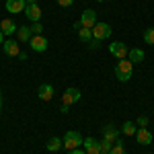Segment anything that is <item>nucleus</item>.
I'll use <instances>...</instances> for the list:
<instances>
[{
	"instance_id": "obj_1",
	"label": "nucleus",
	"mask_w": 154,
	"mask_h": 154,
	"mask_svg": "<svg viewBox=\"0 0 154 154\" xmlns=\"http://www.w3.org/2000/svg\"><path fill=\"white\" fill-rule=\"evenodd\" d=\"M131 72H134V64H131L128 58L117 62V66H115V76H117L119 82H128L131 78Z\"/></svg>"
},
{
	"instance_id": "obj_2",
	"label": "nucleus",
	"mask_w": 154,
	"mask_h": 154,
	"mask_svg": "<svg viewBox=\"0 0 154 154\" xmlns=\"http://www.w3.org/2000/svg\"><path fill=\"white\" fill-rule=\"evenodd\" d=\"M84 140H82V136L78 134V131H66V136H64V148L66 150H76L80 144H82Z\"/></svg>"
},
{
	"instance_id": "obj_3",
	"label": "nucleus",
	"mask_w": 154,
	"mask_h": 154,
	"mask_svg": "<svg viewBox=\"0 0 154 154\" xmlns=\"http://www.w3.org/2000/svg\"><path fill=\"white\" fill-rule=\"evenodd\" d=\"M111 27L107 23H97L95 27H93V39H97V41H103V39H107V37H111Z\"/></svg>"
},
{
	"instance_id": "obj_4",
	"label": "nucleus",
	"mask_w": 154,
	"mask_h": 154,
	"mask_svg": "<svg viewBox=\"0 0 154 154\" xmlns=\"http://www.w3.org/2000/svg\"><path fill=\"white\" fill-rule=\"evenodd\" d=\"M80 97H82V93H80L78 88H66L64 95H62V105L70 107V105H74V103H78Z\"/></svg>"
},
{
	"instance_id": "obj_5",
	"label": "nucleus",
	"mask_w": 154,
	"mask_h": 154,
	"mask_svg": "<svg viewBox=\"0 0 154 154\" xmlns=\"http://www.w3.org/2000/svg\"><path fill=\"white\" fill-rule=\"evenodd\" d=\"M109 51H111L117 60H125V58H128V54H130L128 45H125V43H121V41H113V43L109 45Z\"/></svg>"
},
{
	"instance_id": "obj_6",
	"label": "nucleus",
	"mask_w": 154,
	"mask_h": 154,
	"mask_svg": "<svg viewBox=\"0 0 154 154\" xmlns=\"http://www.w3.org/2000/svg\"><path fill=\"white\" fill-rule=\"evenodd\" d=\"M80 25H82L84 29H93L97 25V11L86 8V11L82 12V17H80Z\"/></svg>"
},
{
	"instance_id": "obj_7",
	"label": "nucleus",
	"mask_w": 154,
	"mask_h": 154,
	"mask_svg": "<svg viewBox=\"0 0 154 154\" xmlns=\"http://www.w3.org/2000/svg\"><path fill=\"white\" fill-rule=\"evenodd\" d=\"M29 45H31V49H33V51L43 54V51L48 49L49 43H48V39H45L43 35H33V37H31V41H29Z\"/></svg>"
},
{
	"instance_id": "obj_8",
	"label": "nucleus",
	"mask_w": 154,
	"mask_h": 154,
	"mask_svg": "<svg viewBox=\"0 0 154 154\" xmlns=\"http://www.w3.org/2000/svg\"><path fill=\"white\" fill-rule=\"evenodd\" d=\"M25 17H27L31 23H39V21H41V8H39V4H27Z\"/></svg>"
},
{
	"instance_id": "obj_9",
	"label": "nucleus",
	"mask_w": 154,
	"mask_h": 154,
	"mask_svg": "<svg viewBox=\"0 0 154 154\" xmlns=\"http://www.w3.org/2000/svg\"><path fill=\"white\" fill-rule=\"evenodd\" d=\"M2 49H4V54H6V56H11V58H19V56H21L19 43H17L14 39H6V41L2 43Z\"/></svg>"
},
{
	"instance_id": "obj_10",
	"label": "nucleus",
	"mask_w": 154,
	"mask_h": 154,
	"mask_svg": "<svg viewBox=\"0 0 154 154\" xmlns=\"http://www.w3.org/2000/svg\"><path fill=\"white\" fill-rule=\"evenodd\" d=\"M103 140H107V142H119V130L117 128H115V125H111V123H109V125H105V128H103Z\"/></svg>"
},
{
	"instance_id": "obj_11",
	"label": "nucleus",
	"mask_w": 154,
	"mask_h": 154,
	"mask_svg": "<svg viewBox=\"0 0 154 154\" xmlns=\"http://www.w3.org/2000/svg\"><path fill=\"white\" fill-rule=\"evenodd\" d=\"M136 138H138V144H142V146H150L154 140L152 131L148 130V128H140V130L136 131Z\"/></svg>"
},
{
	"instance_id": "obj_12",
	"label": "nucleus",
	"mask_w": 154,
	"mask_h": 154,
	"mask_svg": "<svg viewBox=\"0 0 154 154\" xmlns=\"http://www.w3.org/2000/svg\"><path fill=\"white\" fill-rule=\"evenodd\" d=\"M27 8V2L25 0H6V11L12 14H21Z\"/></svg>"
},
{
	"instance_id": "obj_13",
	"label": "nucleus",
	"mask_w": 154,
	"mask_h": 154,
	"mask_svg": "<svg viewBox=\"0 0 154 154\" xmlns=\"http://www.w3.org/2000/svg\"><path fill=\"white\" fill-rule=\"evenodd\" d=\"M82 146L86 154H101V142L95 140V138H86L82 142Z\"/></svg>"
},
{
	"instance_id": "obj_14",
	"label": "nucleus",
	"mask_w": 154,
	"mask_h": 154,
	"mask_svg": "<svg viewBox=\"0 0 154 154\" xmlns=\"http://www.w3.org/2000/svg\"><path fill=\"white\" fill-rule=\"evenodd\" d=\"M37 95H39L41 101H51L54 99V86L51 84H41L39 91H37Z\"/></svg>"
},
{
	"instance_id": "obj_15",
	"label": "nucleus",
	"mask_w": 154,
	"mask_h": 154,
	"mask_svg": "<svg viewBox=\"0 0 154 154\" xmlns=\"http://www.w3.org/2000/svg\"><path fill=\"white\" fill-rule=\"evenodd\" d=\"M17 25H14V21H11V19H4L2 23H0V31L4 33V35H12V33H17Z\"/></svg>"
},
{
	"instance_id": "obj_16",
	"label": "nucleus",
	"mask_w": 154,
	"mask_h": 154,
	"mask_svg": "<svg viewBox=\"0 0 154 154\" xmlns=\"http://www.w3.org/2000/svg\"><path fill=\"white\" fill-rule=\"evenodd\" d=\"M144 58H146V54L138 48L130 49V54H128V60H130L131 64H140V62H144Z\"/></svg>"
},
{
	"instance_id": "obj_17",
	"label": "nucleus",
	"mask_w": 154,
	"mask_h": 154,
	"mask_svg": "<svg viewBox=\"0 0 154 154\" xmlns=\"http://www.w3.org/2000/svg\"><path fill=\"white\" fill-rule=\"evenodd\" d=\"M31 37H33L31 27H19L17 29V39L19 41H31Z\"/></svg>"
},
{
	"instance_id": "obj_18",
	"label": "nucleus",
	"mask_w": 154,
	"mask_h": 154,
	"mask_svg": "<svg viewBox=\"0 0 154 154\" xmlns=\"http://www.w3.org/2000/svg\"><path fill=\"white\" fill-rule=\"evenodd\" d=\"M45 148H48L49 152H58L60 148H64V140H60V138H49V142L45 144Z\"/></svg>"
},
{
	"instance_id": "obj_19",
	"label": "nucleus",
	"mask_w": 154,
	"mask_h": 154,
	"mask_svg": "<svg viewBox=\"0 0 154 154\" xmlns=\"http://www.w3.org/2000/svg\"><path fill=\"white\" fill-rule=\"evenodd\" d=\"M136 131H138V128H136L134 121H125V123L121 125V134H123V136H136Z\"/></svg>"
},
{
	"instance_id": "obj_20",
	"label": "nucleus",
	"mask_w": 154,
	"mask_h": 154,
	"mask_svg": "<svg viewBox=\"0 0 154 154\" xmlns=\"http://www.w3.org/2000/svg\"><path fill=\"white\" fill-rule=\"evenodd\" d=\"M78 39L82 41V43H91V39H93V29H80L78 31Z\"/></svg>"
},
{
	"instance_id": "obj_21",
	"label": "nucleus",
	"mask_w": 154,
	"mask_h": 154,
	"mask_svg": "<svg viewBox=\"0 0 154 154\" xmlns=\"http://www.w3.org/2000/svg\"><path fill=\"white\" fill-rule=\"evenodd\" d=\"M144 41L148 45H154V29H146L144 31Z\"/></svg>"
},
{
	"instance_id": "obj_22",
	"label": "nucleus",
	"mask_w": 154,
	"mask_h": 154,
	"mask_svg": "<svg viewBox=\"0 0 154 154\" xmlns=\"http://www.w3.org/2000/svg\"><path fill=\"white\" fill-rule=\"evenodd\" d=\"M111 148H113V142H107V140L101 142V154H109V152H111Z\"/></svg>"
},
{
	"instance_id": "obj_23",
	"label": "nucleus",
	"mask_w": 154,
	"mask_h": 154,
	"mask_svg": "<svg viewBox=\"0 0 154 154\" xmlns=\"http://www.w3.org/2000/svg\"><path fill=\"white\" fill-rule=\"evenodd\" d=\"M109 154H125V148L121 146V142H115L113 144V148H111V152Z\"/></svg>"
},
{
	"instance_id": "obj_24",
	"label": "nucleus",
	"mask_w": 154,
	"mask_h": 154,
	"mask_svg": "<svg viewBox=\"0 0 154 154\" xmlns=\"http://www.w3.org/2000/svg\"><path fill=\"white\" fill-rule=\"evenodd\" d=\"M31 31H33V35H41V33H43V25H41V21L31 25Z\"/></svg>"
},
{
	"instance_id": "obj_25",
	"label": "nucleus",
	"mask_w": 154,
	"mask_h": 154,
	"mask_svg": "<svg viewBox=\"0 0 154 154\" xmlns=\"http://www.w3.org/2000/svg\"><path fill=\"white\" fill-rule=\"evenodd\" d=\"M138 125H140V128H146V125H148V117H146V115H140V117H138Z\"/></svg>"
},
{
	"instance_id": "obj_26",
	"label": "nucleus",
	"mask_w": 154,
	"mask_h": 154,
	"mask_svg": "<svg viewBox=\"0 0 154 154\" xmlns=\"http://www.w3.org/2000/svg\"><path fill=\"white\" fill-rule=\"evenodd\" d=\"M56 2H58L60 6H64V8H66V6H72V4H74V0H56Z\"/></svg>"
},
{
	"instance_id": "obj_27",
	"label": "nucleus",
	"mask_w": 154,
	"mask_h": 154,
	"mask_svg": "<svg viewBox=\"0 0 154 154\" xmlns=\"http://www.w3.org/2000/svg\"><path fill=\"white\" fill-rule=\"evenodd\" d=\"M99 45H101V41H97V39H91V43H88V48H91V49H97Z\"/></svg>"
},
{
	"instance_id": "obj_28",
	"label": "nucleus",
	"mask_w": 154,
	"mask_h": 154,
	"mask_svg": "<svg viewBox=\"0 0 154 154\" xmlns=\"http://www.w3.org/2000/svg\"><path fill=\"white\" fill-rule=\"evenodd\" d=\"M68 154H86V152H84V150H78V148H76V150H68Z\"/></svg>"
},
{
	"instance_id": "obj_29",
	"label": "nucleus",
	"mask_w": 154,
	"mask_h": 154,
	"mask_svg": "<svg viewBox=\"0 0 154 154\" xmlns=\"http://www.w3.org/2000/svg\"><path fill=\"white\" fill-rule=\"evenodd\" d=\"M60 111H62V113H68V111H70V107H68V105H62V107H60Z\"/></svg>"
},
{
	"instance_id": "obj_30",
	"label": "nucleus",
	"mask_w": 154,
	"mask_h": 154,
	"mask_svg": "<svg viewBox=\"0 0 154 154\" xmlns=\"http://www.w3.org/2000/svg\"><path fill=\"white\" fill-rule=\"evenodd\" d=\"M4 41H6V39H4V33H2V31H0V45H2V43H4Z\"/></svg>"
},
{
	"instance_id": "obj_31",
	"label": "nucleus",
	"mask_w": 154,
	"mask_h": 154,
	"mask_svg": "<svg viewBox=\"0 0 154 154\" xmlns=\"http://www.w3.org/2000/svg\"><path fill=\"white\" fill-rule=\"evenodd\" d=\"M27 4H37V0H25Z\"/></svg>"
},
{
	"instance_id": "obj_32",
	"label": "nucleus",
	"mask_w": 154,
	"mask_h": 154,
	"mask_svg": "<svg viewBox=\"0 0 154 154\" xmlns=\"http://www.w3.org/2000/svg\"><path fill=\"white\" fill-rule=\"evenodd\" d=\"M0 103H2V91H0Z\"/></svg>"
},
{
	"instance_id": "obj_33",
	"label": "nucleus",
	"mask_w": 154,
	"mask_h": 154,
	"mask_svg": "<svg viewBox=\"0 0 154 154\" xmlns=\"http://www.w3.org/2000/svg\"><path fill=\"white\" fill-rule=\"evenodd\" d=\"M97 2H105V0H97Z\"/></svg>"
},
{
	"instance_id": "obj_34",
	"label": "nucleus",
	"mask_w": 154,
	"mask_h": 154,
	"mask_svg": "<svg viewBox=\"0 0 154 154\" xmlns=\"http://www.w3.org/2000/svg\"><path fill=\"white\" fill-rule=\"evenodd\" d=\"M0 111H2V109H0Z\"/></svg>"
}]
</instances>
